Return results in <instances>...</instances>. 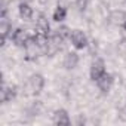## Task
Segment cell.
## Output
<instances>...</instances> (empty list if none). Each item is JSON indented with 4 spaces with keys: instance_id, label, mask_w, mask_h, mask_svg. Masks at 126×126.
I'll return each instance as SVG.
<instances>
[{
    "instance_id": "obj_19",
    "label": "cell",
    "mask_w": 126,
    "mask_h": 126,
    "mask_svg": "<svg viewBox=\"0 0 126 126\" xmlns=\"http://www.w3.org/2000/svg\"><path fill=\"white\" fill-rule=\"evenodd\" d=\"M122 36H123V39H125V42H126V21L122 24Z\"/></svg>"
},
{
    "instance_id": "obj_20",
    "label": "cell",
    "mask_w": 126,
    "mask_h": 126,
    "mask_svg": "<svg viewBox=\"0 0 126 126\" xmlns=\"http://www.w3.org/2000/svg\"><path fill=\"white\" fill-rule=\"evenodd\" d=\"M49 2V0H39V3H42V5H46Z\"/></svg>"
},
{
    "instance_id": "obj_11",
    "label": "cell",
    "mask_w": 126,
    "mask_h": 126,
    "mask_svg": "<svg viewBox=\"0 0 126 126\" xmlns=\"http://www.w3.org/2000/svg\"><path fill=\"white\" fill-rule=\"evenodd\" d=\"M11 30H12V25H11V22L8 21L6 14H2V21H0V34H2V45H5L6 40H8V37H9V34H12Z\"/></svg>"
},
{
    "instance_id": "obj_1",
    "label": "cell",
    "mask_w": 126,
    "mask_h": 126,
    "mask_svg": "<svg viewBox=\"0 0 126 126\" xmlns=\"http://www.w3.org/2000/svg\"><path fill=\"white\" fill-rule=\"evenodd\" d=\"M43 86H45V77L42 76V74H33L30 79H28V82H27V85H25V94L27 95H39L42 91H43Z\"/></svg>"
},
{
    "instance_id": "obj_3",
    "label": "cell",
    "mask_w": 126,
    "mask_h": 126,
    "mask_svg": "<svg viewBox=\"0 0 126 126\" xmlns=\"http://www.w3.org/2000/svg\"><path fill=\"white\" fill-rule=\"evenodd\" d=\"M105 71V62L101 59V58H96L92 61V64H91V70H89V76L94 82H96Z\"/></svg>"
},
{
    "instance_id": "obj_7",
    "label": "cell",
    "mask_w": 126,
    "mask_h": 126,
    "mask_svg": "<svg viewBox=\"0 0 126 126\" xmlns=\"http://www.w3.org/2000/svg\"><path fill=\"white\" fill-rule=\"evenodd\" d=\"M113 85H114V77H113V74H110V73H104V74L96 80V86H98V89H99L102 94H107L108 91H111Z\"/></svg>"
},
{
    "instance_id": "obj_9",
    "label": "cell",
    "mask_w": 126,
    "mask_h": 126,
    "mask_svg": "<svg viewBox=\"0 0 126 126\" xmlns=\"http://www.w3.org/2000/svg\"><path fill=\"white\" fill-rule=\"evenodd\" d=\"M36 30L39 33H43L46 36H50V25H49V21H47V16L45 14H39L37 15V19H36Z\"/></svg>"
},
{
    "instance_id": "obj_13",
    "label": "cell",
    "mask_w": 126,
    "mask_h": 126,
    "mask_svg": "<svg viewBox=\"0 0 126 126\" xmlns=\"http://www.w3.org/2000/svg\"><path fill=\"white\" fill-rule=\"evenodd\" d=\"M67 18V8L62 6V5H58L53 11V15H52V19L55 22H62Z\"/></svg>"
},
{
    "instance_id": "obj_12",
    "label": "cell",
    "mask_w": 126,
    "mask_h": 126,
    "mask_svg": "<svg viewBox=\"0 0 126 126\" xmlns=\"http://www.w3.org/2000/svg\"><path fill=\"white\" fill-rule=\"evenodd\" d=\"M62 65H64L67 70H73L79 65V55L77 52H68L64 56V61H62Z\"/></svg>"
},
{
    "instance_id": "obj_14",
    "label": "cell",
    "mask_w": 126,
    "mask_h": 126,
    "mask_svg": "<svg viewBox=\"0 0 126 126\" xmlns=\"http://www.w3.org/2000/svg\"><path fill=\"white\" fill-rule=\"evenodd\" d=\"M110 22L114 24V25H122L125 21H126V14L123 11H114L110 14Z\"/></svg>"
},
{
    "instance_id": "obj_4",
    "label": "cell",
    "mask_w": 126,
    "mask_h": 126,
    "mask_svg": "<svg viewBox=\"0 0 126 126\" xmlns=\"http://www.w3.org/2000/svg\"><path fill=\"white\" fill-rule=\"evenodd\" d=\"M31 36H33V34H28V31H27V30H22V28H16V30L11 34L14 45L18 46V47H24V46L28 43V40L31 39Z\"/></svg>"
},
{
    "instance_id": "obj_17",
    "label": "cell",
    "mask_w": 126,
    "mask_h": 126,
    "mask_svg": "<svg viewBox=\"0 0 126 126\" xmlns=\"http://www.w3.org/2000/svg\"><path fill=\"white\" fill-rule=\"evenodd\" d=\"M76 8H77V11H80V12H85L86 9H88V5H89V0H76Z\"/></svg>"
},
{
    "instance_id": "obj_18",
    "label": "cell",
    "mask_w": 126,
    "mask_h": 126,
    "mask_svg": "<svg viewBox=\"0 0 126 126\" xmlns=\"http://www.w3.org/2000/svg\"><path fill=\"white\" fill-rule=\"evenodd\" d=\"M119 117H120V120L122 122H126V105L120 110V113H119Z\"/></svg>"
},
{
    "instance_id": "obj_2",
    "label": "cell",
    "mask_w": 126,
    "mask_h": 126,
    "mask_svg": "<svg viewBox=\"0 0 126 126\" xmlns=\"http://www.w3.org/2000/svg\"><path fill=\"white\" fill-rule=\"evenodd\" d=\"M62 40L56 33L55 34H52V36H49V40H47V43H46V46H45V53L46 55H49V56H53L59 49H61V46H62Z\"/></svg>"
},
{
    "instance_id": "obj_10",
    "label": "cell",
    "mask_w": 126,
    "mask_h": 126,
    "mask_svg": "<svg viewBox=\"0 0 126 126\" xmlns=\"http://www.w3.org/2000/svg\"><path fill=\"white\" fill-rule=\"evenodd\" d=\"M18 94V86L16 85H3L2 88V102H9L12 101Z\"/></svg>"
},
{
    "instance_id": "obj_5",
    "label": "cell",
    "mask_w": 126,
    "mask_h": 126,
    "mask_svg": "<svg viewBox=\"0 0 126 126\" xmlns=\"http://www.w3.org/2000/svg\"><path fill=\"white\" fill-rule=\"evenodd\" d=\"M70 40H71V45L77 50H82V49H85L88 46V37L80 30H73L71 31V36H70Z\"/></svg>"
},
{
    "instance_id": "obj_15",
    "label": "cell",
    "mask_w": 126,
    "mask_h": 126,
    "mask_svg": "<svg viewBox=\"0 0 126 126\" xmlns=\"http://www.w3.org/2000/svg\"><path fill=\"white\" fill-rule=\"evenodd\" d=\"M33 8L28 5V3H21L19 5V16L25 21H30L33 18Z\"/></svg>"
},
{
    "instance_id": "obj_8",
    "label": "cell",
    "mask_w": 126,
    "mask_h": 126,
    "mask_svg": "<svg viewBox=\"0 0 126 126\" xmlns=\"http://www.w3.org/2000/svg\"><path fill=\"white\" fill-rule=\"evenodd\" d=\"M52 122L55 123V125H70L71 123V120H70V116H68V113H67V110H64V108H58V110H55L53 111V114H52Z\"/></svg>"
},
{
    "instance_id": "obj_16",
    "label": "cell",
    "mask_w": 126,
    "mask_h": 126,
    "mask_svg": "<svg viewBox=\"0 0 126 126\" xmlns=\"http://www.w3.org/2000/svg\"><path fill=\"white\" fill-rule=\"evenodd\" d=\"M55 33H56L62 40H67V39H70V36H71V30H70L67 25H61V27H58V28L55 30Z\"/></svg>"
},
{
    "instance_id": "obj_6",
    "label": "cell",
    "mask_w": 126,
    "mask_h": 126,
    "mask_svg": "<svg viewBox=\"0 0 126 126\" xmlns=\"http://www.w3.org/2000/svg\"><path fill=\"white\" fill-rule=\"evenodd\" d=\"M24 50H25V59L27 61H34L39 56V52L42 50V47L36 43V40L31 36V39L28 40V43L24 46Z\"/></svg>"
}]
</instances>
